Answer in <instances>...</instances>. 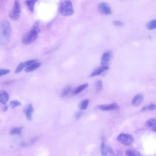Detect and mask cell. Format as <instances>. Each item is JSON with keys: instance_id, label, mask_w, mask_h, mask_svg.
<instances>
[{"instance_id": "1", "label": "cell", "mask_w": 156, "mask_h": 156, "mask_svg": "<svg viewBox=\"0 0 156 156\" xmlns=\"http://www.w3.org/2000/svg\"><path fill=\"white\" fill-rule=\"evenodd\" d=\"M0 30V43L5 45L9 43L11 34V29L9 22L4 20L2 22L1 24Z\"/></svg>"}, {"instance_id": "2", "label": "cell", "mask_w": 156, "mask_h": 156, "mask_svg": "<svg viewBox=\"0 0 156 156\" xmlns=\"http://www.w3.org/2000/svg\"><path fill=\"white\" fill-rule=\"evenodd\" d=\"M40 31L39 22H36L32 28L23 37L22 42L23 44L28 45L33 43L37 38Z\"/></svg>"}, {"instance_id": "3", "label": "cell", "mask_w": 156, "mask_h": 156, "mask_svg": "<svg viewBox=\"0 0 156 156\" xmlns=\"http://www.w3.org/2000/svg\"><path fill=\"white\" fill-rule=\"evenodd\" d=\"M59 11L62 15L65 16L72 15L74 13V9L72 2L69 1H65L60 4Z\"/></svg>"}, {"instance_id": "4", "label": "cell", "mask_w": 156, "mask_h": 156, "mask_svg": "<svg viewBox=\"0 0 156 156\" xmlns=\"http://www.w3.org/2000/svg\"><path fill=\"white\" fill-rule=\"evenodd\" d=\"M117 140L123 145L128 146L132 144L134 139L133 137L130 134L122 133L117 137Z\"/></svg>"}, {"instance_id": "5", "label": "cell", "mask_w": 156, "mask_h": 156, "mask_svg": "<svg viewBox=\"0 0 156 156\" xmlns=\"http://www.w3.org/2000/svg\"><path fill=\"white\" fill-rule=\"evenodd\" d=\"M21 4L18 1H15L12 11L10 14L11 18L14 20L18 19L20 17L21 13Z\"/></svg>"}, {"instance_id": "6", "label": "cell", "mask_w": 156, "mask_h": 156, "mask_svg": "<svg viewBox=\"0 0 156 156\" xmlns=\"http://www.w3.org/2000/svg\"><path fill=\"white\" fill-rule=\"evenodd\" d=\"M98 8L99 12L104 15H110L112 13L110 6L105 2L99 3L98 5Z\"/></svg>"}, {"instance_id": "7", "label": "cell", "mask_w": 156, "mask_h": 156, "mask_svg": "<svg viewBox=\"0 0 156 156\" xmlns=\"http://www.w3.org/2000/svg\"><path fill=\"white\" fill-rule=\"evenodd\" d=\"M36 62H37L36 60H32L20 63L15 70V73L18 74L21 72L24 68H27Z\"/></svg>"}, {"instance_id": "8", "label": "cell", "mask_w": 156, "mask_h": 156, "mask_svg": "<svg viewBox=\"0 0 156 156\" xmlns=\"http://www.w3.org/2000/svg\"><path fill=\"white\" fill-rule=\"evenodd\" d=\"M97 107L99 110L105 111L116 110L119 108L118 105L116 103L109 104L99 105Z\"/></svg>"}, {"instance_id": "9", "label": "cell", "mask_w": 156, "mask_h": 156, "mask_svg": "<svg viewBox=\"0 0 156 156\" xmlns=\"http://www.w3.org/2000/svg\"><path fill=\"white\" fill-rule=\"evenodd\" d=\"M145 126L147 129L156 132V117L147 120L145 122Z\"/></svg>"}, {"instance_id": "10", "label": "cell", "mask_w": 156, "mask_h": 156, "mask_svg": "<svg viewBox=\"0 0 156 156\" xmlns=\"http://www.w3.org/2000/svg\"><path fill=\"white\" fill-rule=\"evenodd\" d=\"M112 56L111 52L108 51L104 54L101 59V65L102 66H107V64L110 61Z\"/></svg>"}, {"instance_id": "11", "label": "cell", "mask_w": 156, "mask_h": 156, "mask_svg": "<svg viewBox=\"0 0 156 156\" xmlns=\"http://www.w3.org/2000/svg\"><path fill=\"white\" fill-rule=\"evenodd\" d=\"M144 99L143 96L141 94L136 95L133 99L132 104L135 106H139L143 102Z\"/></svg>"}, {"instance_id": "12", "label": "cell", "mask_w": 156, "mask_h": 156, "mask_svg": "<svg viewBox=\"0 0 156 156\" xmlns=\"http://www.w3.org/2000/svg\"><path fill=\"white\" fill-rule=\"evenodd\" d=\"M9 99V94L6 91L2 90L0 92V102L4 104H6Z\"/></svg>"}, {"instance_id": "13", "label": "cell", "mask_w": 156, "mask_h": 156, "mask_svg": "<svg viewBox=\"0 0 156 156\" xmlns=\"http://www.w3.org/2000/svg\"><path fill=\"white\" fill-rule=\"evenodd\" d=\"M108 67L102 66L96 68L91 74L90 77H92L100 75L108 69Z\"/></svg>"}, {"instance_id": "14", "label": "cell", "mask_w": 156, "mask_h": 156, "mask_svg": "<svg viewBox=\"0 0 156 156\" xmlns=\"http://www.w3.org/2000/svg\"><path fill=\"white\" fill-rule=\"evenodd\" d=\"M34 111V108L32 104H29L27 108L26 112V118L29 121L32 120V115Z\"/></svg>"}, {"instance_id": "15", "label": "cell", "mask_w": 156, "mask_h": 156, "mask_svg": "<svg viewBox=\"0 0 156 156\" xmlns=\"http://www.w3.org/2000/svg\"><path fill=\"white\" fill-rule=\"evenodd\" d=\"M41 65V63L40 62H36L28 67L26 68L25 69V72H30L35 71Z\"/></svg>"}, {"instance_id": "16", "label": "cell", "mask_w": 156, "mask_h": 156, "mask_svg": "<svg viewBox=\"0 0 156 156\" xmlns=\"http://www.w3.org/2000/svg\"><path fill=\"white\" fill-rule=\"evenodd\" d=\"M89 84L87 83H85L79 86L74 90L73 92V94L77 95L78 94L84 89L87 88Z\"/></svg>"}, {"instance_id": "17", "label": "cell", "mask_w": 156, "mask_h": 156, "mask_svg": "<svg viewBox=\"0 0 156 156\" xmlns=\"http://www.w3.org/2000/svg\"><path fill=\"white\" fill-rule=\"evenodd\" d=\"M127 156H143L141 153L136 150H128L126 152Z\"/></svg>"}, {"instance_id": "18", "label": "cell", "mask_w": 156, "mask_h": 156, "mask_svg": "<svg viewBox=\"0 0 156 156\" xmlns=\"http://www.w3.org/2000/svg\"><path fill=\"white\" fill-rule=\"evenodd\" d=\"M37 1H26V5L30 12H33L35 4Z\"/></svg>"}, {"instance_id": "19", "label": "cell", "mask_w": 156, "mask_h": 156, "mask_svg": "<svg viewBox=\"0 0 156 156\" xmlns=\"http://www.w3.org/2000/svg\"><path fill=\"white\" fill-rule=\"evenodd\" d=\"M23 129V127H22L14 128L10 131V134L12 135H20L21 134Z\"/></svg>"}, {"instance_id": "20", "label": "cell", "mask_w": 156, "mask_h": 156, "mask_svg": "<svg viewBox=\"0 0 156 156\" xmlns=\"http://www.w3.org/2000/svg\"><path fill=\"white\" fill-rule=\"evenodd\" d=\"M156 110V104H152L147 106H145L142 108V111H153Z\"/></svg>"}, {"instance_id": "21", "label": "cell", "mask_w": 156, "mask_h": 156, "mask_svg": "<svg viewBox=\"0 0 156 156\" xmlns=\"http://www.w3.org/2000/svg\"><path fill=\"white\" fill-rule=\"evenodd\" d=\"M89 103V100L88 99H85L83 100L80 103L79 107L81 110H86L88 106Z\"/></svg>"}, {"instance_id": "22", "label": "cell", "mask_w": 156, "mask_h": 156, "mask_svg": "<svg viewBox=\"0 0 156 156\" xmlns=\"http://www.w3.org/2000/svg\"><path fill=\"white\" fill-rule=\"evenodd\" d=\"M72 89V87L70 86H69L65 89H64L63 90H62L61 96L62 97H65L67 96L68 94L71 91Z\"/></svg>"}, {"instance_id": "23", "label": "cell", "mask_w": 156, "mask_h": 156, "mask_svg": "<svg viewBox=\"0 0 156 156\" xmlns=\"http://www.w3.org/2000/svg\"><path fill=\"white\" fill-rule=\"evenodd\" d=\"M95 87L96 92H99L103 87L102 81L100 80H98L95 83Z\"/></svg>"}, {"instance_id": "24", "label": "cell", "mask_w": 156, "mask_h": 156, "mask_svg": "<svg viewBox=\"0 0 156 156\" xmlns=\"http://www.w3.org/2000/svg\"><path fill=\"white\" fill-rule=\"evenodd\" d=\"M147 29L152 30L156 29V20H153L148 23L147 26Z\"/></svg>"}, {"instance_id": "25", "label": "cell", "mask_w": 156, "mask_h": 156, "mask_svg": "<svg viewBox=\"0 0 156 156\" xmlns=\"http://www.w3.org/2000/svg\"><path fill=\"white\" fill-rule=\"evenodd\" d=\"M105 147L106 145H105L104 141H103L101 143L100 147L101 153L102 156H107V154L106 151Z\"/></svg>"}, {"instance_id": "26", "label": "cell", "mask_w": 156, "mask_h": 156, "mask_svg": "<svg viewBox=\"0 0 156 156\" xmlns=\"http://www.w3.org/2000/svg\"><path fill=\"white\" fill-rule=\"evenodd\" d=\"M10 104L12 108H14L21 105V103L19 101L17 100L11 101Z\"/></svg>"}, {"instance_id": "27", "label": "cell", "mask_w": 156, "mask_h": 156, "mask_svg": "<svg viewBox=\"0 0 156 156\" xmlns=\"http://www.w3.org/2000/svg\"><path fill=\"white\" fill-rule=\"evenodd\" d=\"M11 72L10 70L7 69H0V76H1L9 74Z\"/></svg>"}, {"instance_id": "28", "label": "cell", "mask_w": 156, "mask_h": 156, "mask_svg": "<svg viewBox=\"0 0 156 156\" xmlns=\"http://www.w3.org/2000/svg\"><path fill=\"white\" fill-rule=\"evenodd\" d=\"M105 149L107 154L108 153L112 155L114 154L113 150L111 147L110 146L108 145L106 146Z\"/></svg>"}, {"instance_id": "29", "label": "cell", "mask_w": 156, "mask_h": 156, "mask_svg": "<svg viewBox=\"0 0 156 156\" xmlns=\"http://www.w3.org/2000/svg\"><path fill=\"white\" fill-rule=\"evenodd\" d=\"M14 82V80H9L5 81L2 83L3 85H9L13 83Z\"/></svg>"}, {"instance_id": "30", "label": "cell", "mask_w": 156, "mask_h": 156, "mask_svg": "<svg viewBox=\"0 0 156 156\" xmlns=\"http://www.w3.org/2000/svg\"><path fill=\"white\" fill-rule=\"evenodd\" d=\"M114 25L117 26H122L123 25V23L119 21H115L113 22Z\"/></svg>"}, {"instance_id": "31", "label": "cell", "mask_w": 156, "mask_h": 156, "mask_svg": "<svg viewBox=\"0 0 156 156\" xmlns=\"http://www.w3.org/2000/svg\"><path fill=\"white\" fill-rule=\"evenodd\" d=\"M83 114V113L82 112H77L75 114V118L76 119H79L81 118Z\"/></svg>"}, {"instance_id": "32", "label": "cell", "mask_w": 156, "mask_h": 156, "mask_svg": "<svg viewBox=\"0 0 156 156\" xmlns=\"http://www.w3.org/2000/svg\"><path fill=\"white\" fill-rule=\"evenodd\" d=\"M38 139V138H34L32 140V141H31V143H32V144L35 143V142H36V141H37V140Z\"/></svg>"}, {"instance_id": "33", "label": "cell", "mask_w": 156, "mask_h": 156, "mask_svg": "<svg viewBox=\"0 0 156 156\" xmlns=\"http://www.w3.org/2000/svg\"><path fill=\"white\" fill-rule=\"evenodd\" d=\"M8 109V107L6 106H5L3 109V111L4 112L6 111Z\"/></svg>"}, {"instance_id": "34", "label": "cell", "mask_w": 156, "mask_h": 156, "mask_svg": "<svg viewBox=\"0 0 156 156\" xmlns=\"http://www.w3.org/2000/svg\"><path fill=\"white\" fill-rule=\"evenodd\" d=\"M21 145H22V146H26V144L25 143H22Z\"/></svg>"}]
</instances>
